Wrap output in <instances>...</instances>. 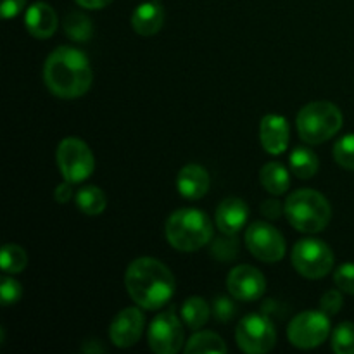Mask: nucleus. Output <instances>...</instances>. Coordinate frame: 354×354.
I'll return each instance as SVG.
<instances>
[{"mask_svg": "<svg viewBox=\"0 0 354 354\" xmlns=\"http://www.w3.org/2000/svg\"><path fill=\"white\" fill-rule=\"evenodd\" d=\"M44 80L50 93L59 99H78L92 86L93 73L85 52L62 45L45 61Z\"/></svg>", "mask_w": 354, "mask_h": 354, "instance_id": "obj_1", "label": "nucleus"}, {"mask_svg": "<svg viewBox=\"0 0 354 354\" xmlns=\"http://www.w3.org/2000/svg\"><path fill=\"white\" fill-rule=\"evenodd\" d=\"M124 286L131 299L144 310H161L175 294V277L165 263L138 258L124 273Z\"/></svg>", "mask_w": 354, "mask_h": 354, "instance_id": "obj_2", "label": "nucleus"}, {"mask_svg": "<svg viewBox=\"0 0 354 354\" xmlns=\"http://www.w3.org/2000/svg\"><path fill=\"white\" fill-rule=\"evenodd\" d=\"M165 234L176 251L194 252L209 244L213 239V223L201 209L182 207L168 218Z\"/></svg>", "mask_w": 354, "mask_h": 354, "instance_id": "obj_3", "label": "nucleus"}, {"mask_svg": "<svg viewBox=\"0 0 354 354\" xmlns=\"http://www.w3.org/2000/svg\"><path fill=\"white\" fill-rule=\"evenodd\" d=\"M287 221L303 234H318L325 230L332 220L330 203L324 194L311 189H299L286 201Z\"/></svg>", "mask_w": 354, "mask_h": 354, "instance_id": "obj_4", "label": "nucleus"}, {"mask_svg": "<svg viewBox=\"0 0 354 354\" xmlns=\"http://www.w3.org/2000/svg\"><path fill=\"white\" fill-rule=\"evenodd\" d=\"M296 127L301 140L310 145L324 144L330 140L342 128V113L335 104L327 100L310 102L299 111Z\"/></svg>", "mask_w": 354, "mask_h": 354, "instance_id": "obj_5", "label": "nucleus"}, {"mask_svg": "<svg viewBox=\"0 0 354 354\" xmlns=\"http://www.w3.org/2000/svg\"><path fill=\"white\" fill-rule=\"evenodd\" d=\"M334 263L332 249L318 239H303L292 249V265L304 279H324L332 272Z\"/></svg>", "mask_w": 354, "mask_h": 354, "instance_id": "obj_6", "label": "nucleus"}, {"mask_svg": "<svg viewBox=\"0 0 354 354\" xmlns=\"http://www.w3.org/2000/svg\"><path fill=\"white\" fill-rule=\"evenodd\" d=\"M57 166L61 169L64 180L71 183H82L95 169V158L86 142L82 138L68 137L59 144L55 152Z\"/></svg>", "mask_w": 354, "mask_h": 354, "instance_id": "obj_7", "label": "nucleus"}, {"mask_svg": "<svg viewBox=\"0 0 354 354\" xmlns=\"http://www.w3.org/2000/svg\"><path fill=\"white\" fill-rule=\"evenodd\" d=\"M330 318L324 311H304L296 315L287 327V339L299 349H315L330 335Z\"/></svg>", "mask_w": 354, "mask_h": 354, "instance_id": "obj_8", "label": "nucleus"}, {"mask_svg": "<svg viewBox=\"0 0 354 354\" xmlns=\"http://www.w3.org/2000/svg\"><path fill=\"white\" fill-rule=\"evenodd\" d=\"M235 341L248 354L270 353L277 344V330L268 315L251 313L239 322L235 328Z\"/></svg>", "mask_w": 354, "mask_h": 354, "instance_id": "obj_9", "label": "nucleus"}, {"mask_svg": "<svg viewBox=\"0 0 354 354\" xmlns=\"http://www.w3.org/2000/svg\"><path fill=\"white\" fill-rule=\"evenodd\" d=\"M245 248L256 259L263 263L282 261L287 245L283 235L266 221H254L245 228Z\"/></svg>", "mask_w": 354, "mask_h": 354, "instance_id": "obj_10", "label": "nucleus"}, {"mask_svg": "<svg viewBox=\"0 0 354 354\" xmlns=\"http://www.w3.org/2000/svg\"><path fill=\"white\" fill-rule=\"evenodd\" d=\"M149 348L158 354H175L183 346V325L173 311L158 313L147 330Z\"/></svg>", "mask_w": 354, "mask_h": 354, "instance_id": "obj_11", "label": "nucleus"}, {"mask_svg": "<svg viewBox=\"0 0 354 354\" xmlns=\"http://www.w3.org/2000/svg\"><path fill=\"white\" fill-rule=\"evenodd\" d=\"M227 289L234 299L258 301L266 290V279L258 268L249 265H239L228 273Z\"/></svg>", "mask_w": 354, "mask_h": 354, "instance_id": "obj_12", "label": "nucleus"}, {"mask_svg": "<svg viewBox=\"0 0 354 354\" xmlns=\"http://www.w3.org/2000/svg\"><path fill=\"white\" fill-rule=\"evenodd\" d=\"M145 318L138 308H124L113 318L109 327V337L114 346L121 349L131 348L142 337Z\"/></svg>", "mask_w": 354, "mask_h": 354, "instance_id": "obj_13", "label": "nucleus"}, {"mask_svg": "<svg viewBox=\"0 0 354 354\" xmlns=\"http://www.w3.org/2000/svg\"><path fill=\"white\" fill-rule=\"evenodd\" d=\"M259 140L268 154H283L290 140L289 123L286 118L280 114H266L259 123Z\"/></svg>", "mask_w": 354, "mask_h": 354, "instance_id": "obj_14", "label": "nucleus"}, {"mask_svg": "<svg viewBox=\"0 0 354 354\" xmlns=\"http://www.w3.org/2000/svg\"><path fill=\"white\" fill-rule=\"evenodd\" d=\"M57 14L48 3L35 2L31 3L24 14V26L31 37L38 40H47L57 30Z\"/></svg>", "mask_w": 354, "mask_h": 354, "instance_id": "obj_15", "label": "nucleus"}, {"mask_svg": "<svg viewBox=\"0 0 354 354\" xmlns=\"http://www.w3.org/2000/svg\"><path fill=\"white\" fill-rule=\"evenodd\" d=\"M214 218H216V227L223 234L237 235L248 223L249 207L239 197H228L216 207Z\"/></svg>", "mask_w": 354, "mask_h": 354, "instance_id": "obj_16", "label": "nucleus"}, {"mask_svg": "<svg viewBox=\"0 0 354 354\" xmlns=\"http://www.w3.org/2000/svg\"><path fill=\"white\" fill-rule=\"evenodd\" d=\"M176 189L185 199H201L209 190V175L203 166L185 165L176 176Z\"/></svg>", "mask_w": 354, "mask_h": 354, "instance_id": "obj_17", "label": "nucleus"}, {"mask_svg": "<svg viewBox=\"0 0 354 354\" xmlns=\"http://www.w3.org/2000/svg\"><path fill=\"white\" fill-rule=\"evenodd\" d=\"M165 24V10L158 2L140 3L131 14V26L140 37H152Z\"/></svg>", "mask_w": 354, "mask_h": 354, "instance_id": "obj_18", "label": "nucleus"}, {"mask_svg": "<svg viewBox=\"0 0 354 354\" xmlns=\"http://www.w3.org/2000/svg\"><path fill=\"white\" fill-rule=\"evenodd\" d=\"M259 180H261V185L265 187L266 192H270L272 196H282L290 187L289 169L282 162L277 161L266 162L263 166L261 171H259Z\"/></svg>", "mask_w": 354, "mask_h": 354, "instance_id": "obj_19", "label": "nucleus"}, {"mask_svg": "<svg viewBox=\"0 0 354 354\" xmlns=\"http://www.w3.org/2000/svg\"><path fill=\"white\" fill-rule=\"evenodd\" d=\"M289 162H290V171H292V175H296L297 178L301 180L313 178V176L317 175L318 168H320L318 156L308 147L294 149V151L290 152Z\"/></svg>", "mask_w": 354, "mask_h": 354, "instance_id": "obj_20", "label": "nucleus"}, {"mask_svg": "<svg viewBox=\"0 0 354 354\" xmlns=\"http://www.w3.org/2000/svg\"><path fill=\"white\" fill-rule=\"evenodd\" d=\"M209 304L199 296L187 297L182 304V318L183 324L192 330H199L209 320Z\"/></svg>", "mask_w": 354, "mask_h": 354, "instance_id": "obj_21", "label": "nucleus"}, {"mask_svg": "<svg viewBox=\"0 0 354 354\" xmlns=\"http://www.w3.org/2000/svg\"><path fill=\"white\" fill-rule=\"evenodd\" d=\"M76 206L82 213L88 214V216H99L107 206L106 194L99 187H83L76 192Z\"/></svg>", "mask_w": 354, "mask_h": 354, "instance_id": "obj_22", "label": "nucleus"}, {"mask_svg": "<svg viewBox=\"0 0 354 354\" xmlns=\"http://www.w3.org/2000/svg\"><path fill=\"white\" fill-rule=\"evenodd\" d=\"M187 354H197V353H220L225 354L228 351L227 344L220 335L214 332H196L192 337L187 341L185 349Z\"/></svg>", "mask_w": 354, "mask_h": 354, "instance_id": "obj_23", "label": "nucleus"}, {"mask_svg": "<svg viewBox=\"0 0 354 354\" xmlns=\"http://www.w3.org/2000/svg\"><path fill=\"white\" fill-rule=\"evenodd\" d=\"M62 26H64V33L68 35V38L75 41H88L93 35L92 21L80 10L66 14Z\"/></svg>", "mask_w": 354, "mask_h": 354, "instance_id": "obj_24", "label": "nucleus"}, {"mask_svg": "<svg viewBox=\"0 0 354 354\" xmlns=\"http://www.w3.org/2000/svg\"><path fill=\"white\" fill-rule=\"evenodd\" d=\"M0 265H2V270L6 273L17 275L28 265L26 251L17 244H6L2 249V256H0Z\"/></svg>", "mask_w": 354, "mask_h": 354, "instance_id": "obj_25", "label": "nucleus"}, {"mask_svg": "<svg viewBox=\"0 0 354 354\" xmlns=\"http://www.w3.org/2000/svg\"><path fill=\"white\" fill-rule=\"evenodd\" d=\"M332 349L337 354H354V324L342 322L334 328Z\"/></svg>", "mask_w": 354, "mask_h": 354, "instance_id": "obj_26", "label": "nucleus"}, {"mask_svg": "<svg viewBox=\"0 0 354 354\" xmlns=\"http://www.w3.org/2000/svg\"><path fill=\"white\" fill-rule=\"evenodd\" d=\"M211 254L218 261H232L239 256V239L237 235L223 234V237L216 239L211 245Z\"/></svg>", "mask_w": 354, "mask_h": 354, "instance_id": "obj_27", "label": "nucleus"}, {"mask_svg": "<svg viewBox=\"0 0 354 354\" xmlns=\"http://www.w3.org/2000/svg\"><path fill=\"white\" fill-rule=\"evenodd\" d=\"M334 159L344 169L354 171V135H344L334 145Z\"/></svg>", "mask_w": 354, "mask_h": 354, "instance_id": "obj_28", "label": "nucleus"}, {"mask_svg": "<svg viewBox=\"0 0 354 354\" xmlns=\"http://www.w3.org/2000/svg\"><path fill=\"white\" fill-rule=\"evenodd\" d=\"M23 296V287L17 280L10 279V277L3 275L0 280V297H2L3 306H10V304H16L17 301Z\"/></svg>", "mask_w": 354, "mask_h": 354, "instance_id": "obj_29", "label": "nucleus"}, {"mask_svg": "<svg viewBox=\"0 0 354 354\" xmlns=\"http://www.w3.org/2000/svg\"><path fill=\"white\" fill-rule=\"evenodd\" d=\"M334 282L339 290L354 296V263H344L334 273Z\"/></svg>", "mask_w": 354, "mask_h": 354, "instance_id": "obj_30", "label": "nucleus"}, {"mask_svg": "<svg viewBox=\"0 0 354 354\" xmlns=\"http://www.w3.org/2000/svg\"><path fill=\"white\" fill-rule=\"evenodd\" d=\"M235 311H237V306L232 301V297L227 296H218L213 303V315L218 322L221 324H228V322L234 318Z\"/></svg>", "mask_w": 354, "mask_h": 354, "instance_id": "obj_31", "label": "nucleus"}, {"mask_svg": "<svg viewBox=\"0 0 354 354\" xmlns=\"http://www.w3.org/2000/svg\"><path fill=\"white\" fill-rule=\"evenodd\" d=\"M341 292H339V290H327V292L324 294V297H322L320 310L324 311V313H327L328 317L337 315L339 311L342 310V306H344V299H342Z\"/></svg>", "mask_w": 354, "mask_h": 354, "instance_id": "obj_32", "label": "nucleus"}, {"mask_svg": "<svg viewBox=\"0 0 354 354\" xmlns=\"http://www.w3.org/2000/svg\"><path fill=\"white\" fill-rule=\"evenodd\" d=\"M282 213H286V206H282L279 201L268 199L261 204V214L268 220H279Z\"/></svg>", "mask_w": 354, "mask_h": 354, "instance_id": "obj_33", "label": "nucleus"}, {"mask_svg": "<svg viewBox=\"0 0 354 354\" xmlns=\"http://www.w3.org/2000/svg\"><path fill=\"white\" fill-rule=\"evenodd\" d=\"M26 6V0H2V16L6 19L16 17Z\"/></svg>", "mask_w": 354, "mask_h": 354, "instance_id": "obj_34", "label": "nucleus"}, {"mask_svg": "<svg viewBox=\"0 0 354 354\" xmlns=\"http://www.w3.org/2000/svg\"><path fill=\"white\" fill-rule=\"evenodd\" d=\"M71 185H73V183L66 180L64 183H61V185L55 189L54 197H55V201H57L59 204H66L69 199H71V196H73V187Z\"/></svg>", "mask_w": 354, "mask_h": 354, "instance_id": "obj_35", "label": "nucleus"}, {"mask_svg": "<svg viewBox=\"0 0 354 354\" xmlns=\"http://www.w3.org/2000/svg\"><path fill=\"white\" fill-rule=\"evenodd\" d=\"M80 7L83 9H104V7L109 6L113 0H75Z\"/></svg>", "mask_w": 354, "mask_h": 354, "instance_id": "obj_36", "label": "nucleus"}, {"mask_svg": "<svg viewBox=\"0 0 354 354\" xmlns=\"http://www.w3.org/2000/svg\"><path fill=\"white\" fill-rule=\"evenodd\" d=\"M82 351H85V353H97V351H100V353H102L104 351V346H100L99 342H97V344H95V341H93V339H92V341H88V342H86V344L82 346Z\"/></svg>", "mask_w": 354, "mask_h": 354, "instance_id": "obj_37", "label": "nucleus"}]
</instances>
